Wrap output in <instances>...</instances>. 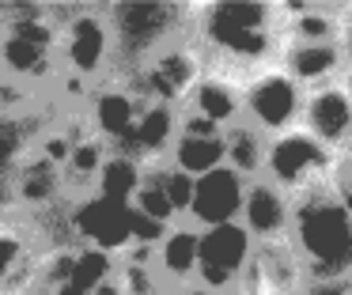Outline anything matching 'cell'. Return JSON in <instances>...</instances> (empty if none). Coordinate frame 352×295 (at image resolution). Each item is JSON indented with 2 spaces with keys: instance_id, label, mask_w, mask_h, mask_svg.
I'll return each mask as SVG.
<instances>
[{
  "instance_id": "22",
  "label": "cell",
  "mask_w": 352,
  "mask_h": 295,
  "mask_svg": "<svg viewBox=\"0 0 352 295\" xmlns=\"http://www.w3.org/2000/svg\"><path fill=\"white\" fill-rule=\"evenodd\" d=\"M261 159H265V136L261 133H254L243 121L223 133V163H228L231 171H239L246 182L261 178Z\"/></svg>"
},
{
  "instance_id": "7",
  "label": "cell",
  "mask_w": 352,
  "mask_h": 295,
  "mask_svg": "<svg viewBox=\"0 0 352 295\" xmlns=\"http://www.w3.org/2000/svg\"><path fill=\"white\" fill-rule=\"evenodd\" d=\"M65 219H69V239L76 246L99 250L107 257H122L129 254L133 246H152L160 234H152L144 223L137 219V212L125 201H114V197H102L95 189L72 197L65 204Z\"/></svg>"
},
{
  "instance_id": "13",
  "label": "cell",
  "mask_w": 352,
  "mask_h": 295,
  "mask_svg": "<svg viewBox=\"0 0 352 295\" xmlns=\"http://www.w3.org/2000/svg\"><path fill=\"white\" fill-rule=\"evenodd\" d=\"M299 129L311 133L322 148L337 151V155H349L352 151V102H349V91H344V76L307 91Z\"/></svg>"
},
{
  "instance_id": "24",
  "label": "cell",
  "mask_w": 352,
  "mask_h": 295,
  "mask_svg": "<svg viewBox=\"0 0 352 295\" xmlns=\"http://www.w3.org/2000/svg\"><path fill=\"white\" fill-rule=\"evenodd\" d=\"M170 295H228V292H208V287L190 284V287H182V292H170Z\"/></svg>"
},
{
  "instance_id": "10",
  "label": "cell",
  "mask_w": 352,
  "mask_h": 295,
  "mask_svg": "<svg viewBox=\"0 0 352 295\" xmlns=\"http://www.w3.org/2000/svg\"><path fill=\"white\" fill-rule=\"evenodd\" d=\"M250 254L254 242L243 231V223H220L197 231V287L235 295V284L243 276Z\"/></svg>"
},
{
  "instance_id": "15",
  "label": "cell",
  "mask_w": 352,
  "mask_h": 295,
  "mask_svg": "<svg viewBox=\"0 0 352 295\" xmlns=\"http://www.w3.org/2000/svg\"><path fill=\"white\" fill-rule=\"evenodd\" d=\"M148 269L163 292H182L197 284V231L190 223H175L148 246Z\"/></svg>"
},
{
  "instance_id": "12",
  "label": "cell",
  "mask_w": 352,
  "mask_h": 295,
  "mask_svg": "<svg viewBox=\"0 0 352 295\" xmlns=\"http://www.w3.org/2000/svg\"><path fill=\"white\" fill-rule=\"evenodd\" d=\"M243 197H246V178L223 163V166H216V171L193 178L190 204H186V219H182V223H190L193 231L220 227V223H239Z\"/></svg>"
},
{
  "instance_id": "2",
  "label": "cell",
  "mask_w": 352,
  "mask_h": 295,
  "mask_svg": "<svg viewBox=\"0 0 352 295\" xmlns=\"http://www.w3.org/2000/svg\"><path fill=\"white\" fill-rule=\"evenodd\" d=\"M288 242L307 284H352V193H311L292 201Z\"/></svg>"
},
{
  "instance_id": "20",
  "label": "cell",
  "mask_w": 352,
  "mask_h": 295,
  "mask_svg": "<svg viewBox=\"0 0 352 295\" xmlns=\"http://www.w3.org/2000/svg\"><path fill=\"white\" fill-rule=\"evenodd\" d=\"M276 65L303 91H314L322 83H333L344 76V61H341L337 42H284Z\"/></svg>"
},
{
  "instance_id": "19",
  "label": "cell",
  "mask_w": 352,
  "mask_h": 295,
  "mask_svg": "<svg viewBox=\"0 0 352 295\" xmlns=\"http://www.w3.org/2000/svg\"><path fill=\"white\" fill-rule=\"evenodd\" d=\"M178 136V110L175 106H160V102H144V110L137 113L129 140L114 151H129L137 155L144 166H163L170 155V144Z\"/></svg>"
},
{
  "instance_id": "21",
  "label": "cell",
  "mask_w": 352,
  "mask_h": 295,
  "mask_svg": "<svg viewBox=\"0 0 352 295\" xmlns=\"http://www.w3.org/2000/svg\"><path fill=\"white\" fill-rule=\"evenodd\" d=\"M144 171L148 166L140 163L137 155H129V151H107V159H102L99 174H95V193L102 197H114V201H133V193H137V186L144 182Z\"/></svg>"
},
{
  "instance_id": "9",
  "label": "cell",
  "mask_w": 352,
  "mask_h": 295,
  "mask_svg": "<svg viewBox=\"0 0 352 295\" xmlns=\"http://www.w3.org/2000/svg\"><path fill=\"white\" fill-rule=\"evenodd\" d=\"M239 95H243V125H250L265 140L288 133V129H299L307 91L280 65H265L258 72L243 76Z\"/></svg>"
},
{
  "instance_id": "3",
  "label": "cell",
  "mask_w": 352,
  "mask_h": 295,
  "mask_svg": "<svg viewBox=\"0 0 352 295\" xmlns=\"http://www.w3.org/2000/svg\"><path fill=\"white\" fill-rule=\"evenodd\" d=\"M50 15L57 23V68L61 80L54 91L72 87V102L110 80L114 72V34L102 4H50Z\"/></svg>"
},
{
  "instance_id": "25",
  "label": "cell",
  "mask_w": 352,
  "mask_h": 295,
  "mask_svg": "<svg viewBox=\"0 0 352 295\" xmlns=\"http://www.w3.org/2000/svg\"><path fill=\"white\" fill-rule=\"evenodd\" d=\"M344 91H349V102H352V72H344Z\"/></svg>"
},
{
  "instance_id": "6",
  "label": "cell",
  "mask_w": 352,
  "mask_h": 295,
  "mask_svg": "<svg viewBox=\"0 0 352 295\" xmlns=\"http://www.w3.org/2000/svg\"><path fill=\"white\" fill-rule=\"evenodd\" d=\"M102 12H107L110 34H114V72L110 76L133 72L148 53L186 34V4L118 0V4H102Z\"/></svg>"
},
{
  "instance_id": "16",
  "label": "cell",
  "mask_w": 352,
  "mask_h": 295,
  "mask_svg": "<svg viewBox=\"0 0 352 295\" xmlns=\"http://www.w3.org/2000/svg\"><path fill=\"white\" fill-rule=\"evenodd\" d=\"M239 76L231 72H216V68H205V76L197 80V87L186 95V102L178 106V113L186 118H197L205 125L228 133L231 125L243 121V95H239Z\"/></svg>"
},
{
  "instance_id": "8",
  "label": "cell",
  "mask_w": 352,
  "mask_h": 295,
  "mask_svg": "<svg viewBox=\"0 0 352 295\" xmlns=\"http://www.w3.org/2000/svg\"><path fill=\"white\" fill-rule=\"evenodd\" d=\"M201 76H205V61H201L197 45L182 34L175 42L160 45L155 53H148L133 72H122L118 80L129 83L144 102H160L178 110L186 102V95L197 87Z\"/></svg>"
},
{
  "instance_id": "11",
  "label": "cell",
  "mask_w": 352,
  "mask_h": 295,
  "mask_svg": "<svg viewBox=\"0 0 352 295\" xmlns=\"http://www.w3.org/2000/svg\"><path fill=\"white\" fill-rule=\"evenodd\" d=\"M80 118H84L87 133L99 136L107 148H122L129 140L133 125H137V113L144 110V98L129 87L125 80L110 76V80L95 83L84 98H80Z\"/></svg>"
},
{
  "instance_id": "17",
  "label": "cell",
  "mask_w": 352,
  "mask_h": 295,
  "mask_svg": "<svg viewBox=\"0 0 352 295\" xmlns=\"http://www.w3.org/2000/svg\"><path fill=\"white\" fill-rule=\"evenodd\" d=\"M239 223L250 234V242H284L292 227V197L280 193L276 186H269L265 178H250L246 182V197H243V212Z\"/></svg>"
},
{
  "instance_id": "1",
  "label": "cell",
  "mask_w": 352,
  "mask_h": 295,
  "mask_svg": "<svg viewBox=\"0 0 352 295\" xmlns=\"http://www.w3.org/2000/svg\"><path fill=\"white\" fill-rule=\"evenodd\" d=\"M186 38L205 68L250 76L280 61L284 15L276 0H205L186 4Z\"/></svg>"
},
{
  "instance_id": "4",
  "label": "cell",
  "mask_w": 352,
  "mask_h": 295,
  "mask_svg": "<svg viewBox=\"0 0 352 295\" xmlns=\"http://www.w3.org/2000/svg\"><path fill=\"white\" fill-rule=\"evenodd\" d=\"M57 80V23L50 4L8 8V19H0V83L42 98Z\"/></svg>"
},
{
  "instance_id": "26",
  "label": "cell",
  "mask_w": 352,
  "mask_h": 295,
  "mask_svg": "<svg viewBox=\"0 0 352 295\" xmlns=\"http://www.w3.org/2000/svg\"><path fill=\"white\" fill-rule=\"evenodd\" d=\"M349 295H352V292H349Z\"/></svg>"
},
{
  "instance_id": "5",
  "label": "cell",
  "mask_w": 352,
  "mask_h": 295,
  "mask_svg": "<svg viewBox=\"0 0 352 295\" xmlns=\"http://www.w3.org/2000/svg\"><path fill=\"white\" fill-rule=\"evenodd\" d=\"M261 178L288 193L292 201L326 189H349L352 186V163L349 155L322 148L311 133L288 129V133L265 140V159H261Z\"/></svg>"
},
{
  "instance_id": "23",
  "label": "cell",
  "mask_w": 352,
  "mask_h": 295,
  "mask_svg": "<svg viewBox=\"0 0 352 295\" xmlns=\"http://www.w3.org/2000/svg\"><path fill=\"white\" fill-rule=\"evenodd\" d=\"M337 50H341L344 72H352V0L337 4Z\"/></svg>"
},
{
  "instance_id": "18",
  "label": "cell",
  "mask_w": 352,
  "mask_h": 295,
  "mask_svg": "<svg viewBox=\"0 0 352 295\" xmlns=\"http://www.w3.org/2000/svg\"><path fill=\"white\" fill-rule=\"evenodd\" d=\"M167 166L182 171L186 178H201V174L223 166V133L197 118H186L178 113V136L170 144Z\"/></svg>"
},
{
  "instance_id": "14",
  "label": "cell",
  "mask_w": 352,
  "mask_h": 295,
  "mask_svg": "<svg viewBox=\"0 0 352 295\" xmlns=\"http://www.w3.org/2000/svg\"><path fill=\"white\" fill-rule=\"evenodd\" d=\"M307 276L292 242H258L246 261L235 295H303Z\"/></svg>"
}]
</instances>
